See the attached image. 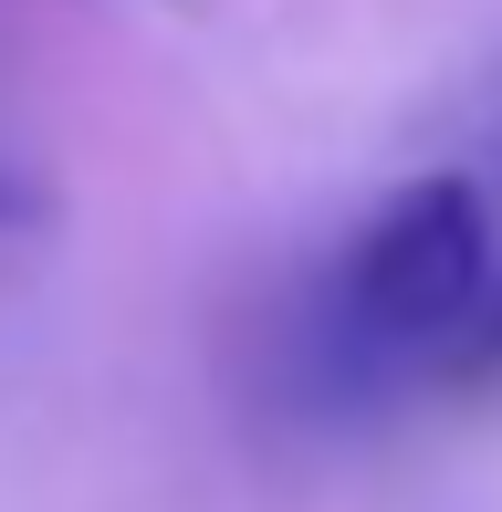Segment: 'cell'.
<instances>
[{"instance_id":"6da1fadb","label":"cell","mask_w":502,"mask_h":512,"mask_svg":"<svg viewBox=\"0 0 502 512\" xmlns=\"http://www.w3.org/2000/svg\"><path fill=\"white\" fill-rule=\"evenodd\" d=\"M492 272V209L471 178H408L367 209L325 283V335L346 366H450Z\"/></svg>"},{"instance_id":"7a4b0ae2","label":"cell","mask_w":502,"mask_h":512,"mask_svg":"<svg viewBox=\"0 0 502 512\" xmlns=\"http://www.w3.org/2000/svg\"><path fill=\"white\" fill-rule=\"evenodd\" d=\"M450 366H461V377H502V241H492V272H482V304H471L461 345H450Z\"/></svg>"},{"instance_id":"3957f363","label":"cell","mask_w":502,"mask_h":512,"mask_svg":"<svg viewBox=\"0 0 502 512\" xmlns=\"http://www.w3.org/2000/svg\"><path fill=\"white\" fill-rule=\"evenodd\" d=\"M42 220V189H32V178H11V168H0V230H32Z\"/></svg>"}]
</instances>
